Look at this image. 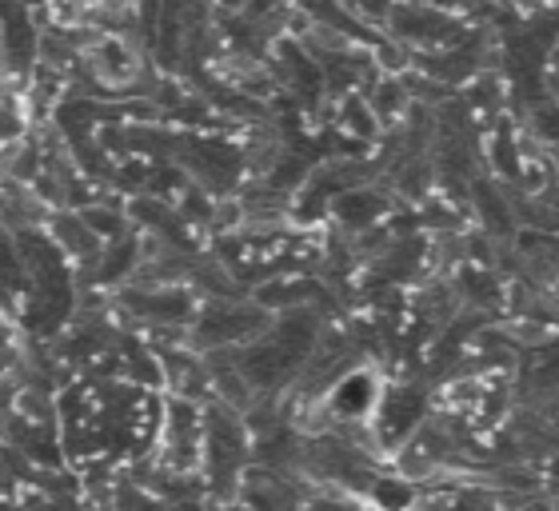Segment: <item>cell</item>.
Here are the masks:
<instances>
[{
    "label": "cell",
    "mask_w": 559,
    "mask_h": 511,
    "mask_svg": "<svg viewBox=\"0 0 559 511\" xmlns=\"http://www.w3.org/2000/svg\"><path fill=\"white\" fill-rule=\"evenodd\" d=\"M376 400H380V388H376L372 376H344V380L336 383V392H332V416L340 419H360L368 416L376 407Z\"/></svg>",
    "instance_id": "1"
},
{
    "label": "cell",
    "mask_w": 559,
    "mask_h": 511,
    "mask_svg": "<svg viewBox=\"0 0 559 511\" xmlns=\"http://www.w3.org/2000/svg\"><path fill=\"white\" fill-rule=\"evenodd\" d=\"M419 395L416 392H392L384 400V412H380V424H376V436L388 443H400L408 440L412 428H416L419 419Z\"/></svg>",
    "instance_id": "2"
},
{
    "label": "cell",
    "mask_w": 559,
    "mask_h": 511,
    "mask_svg": "<svg viewBox=\"0 0 559 511\" xmlns=\"http://www.w3.org/2000/svg\"><path fill=\"white\" fill-rule=\"evenodd\" d=\"M376 503L384 511H404L412 503V484L408 479H380L376 484Z\"/></svg>",
    "instance_id": "3"
}]
</instances>
